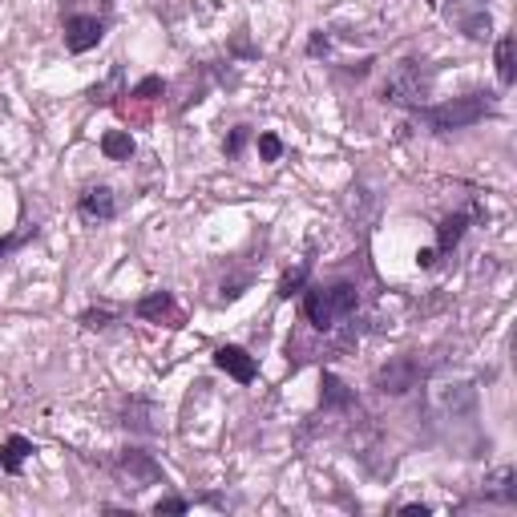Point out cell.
Wrapping results in <instances>:
<instances>
[{
    "mask_svg": "<svg viewBox=\"0 0 517 517\" xmlns=\"http://www.w3.org/2000/svg\"><path fill=\"white\" fill-rule=\"evenodd\" d=\"M162 89H166V85H162V77H145V81H137L129 97H142V101H150V97H158Z\"/></svg>",
    "mask_w": 517,
    "mask_h": 517,
    "instance_id": "ffe728a7",
    "label": "cell"
},
{
    "mask_svg": "<svg viewBox=\"0 0 517 517\" xmlns=\"http://www.w3.org/2000/svg\"><path fill=\"white\" fill-rule=\"evenodd\" d=\"M242 287H247V279H234V283H223V299H239Z\"/></svg>",
    "mask_w": 517,
    "mask_h": 517,
    "instance_id": "d4e9b609",
    "label": "cell"
},
{
    "mask_svg": "<svg viewBox=\"0 0 517 517\" xmlns=\"http://www.w3.org/2000/svg\"><path fill=\"white\" fill-rule=\"evenodd\" d=\"M513 37H501L497 40V77H501V85H513L517 81V61H513Z\"/></svg>",
    "mask_w": 517,
    "mask_h": 517,
    "instance_id": "9a60e30c",
    "label": "cell"
},
{
    "mask_svg": "<svg viewBox=\"0 0 517 517\" xmlns=\"http://www.w3.org/2000/svg\"><path fill=\"white\" fill-rule=\"evenodd\" d=\"M355 303H360V291L352 287V283H331V287H311L303 295V315L311 328L320 331H331L344 315L355 311Z\"/></svg>",
    "mask_w": 517,
    "mask_h": 517,
    "instance_id": "7a4b0ae2",
    "label": "cell"
},
{
    "mask_svg": "<svg viewBox=\"0 0 517 517\" xmlns=\"http://www.w3.org/2000/svg\"><path fill=\"white\" fill-rule=\"evenodd\" d=\"M77 215L85 218L89 226L110 223V218L118 215V202H113V190H110V186H89V190L81 194V202H77Z\"/></svg>",
    "mask_w": 517,
    "mask_h": 517,
    "instance_id": "ba28073f",
    "label": "cell"
},
{
    "mask_svg": "<svg viewBox=\"0 0 517 517\" xmlns=\"http://www.w3.org/2000/svg\"><path fill=\"white\" fill-rule=\"evenodd\" d=\"M81 323L93 328V331H101V328H110V323H113V315L110 311H85V315H81Z\"/></svg>",
    "mask_w": 517,
    "mask_h": 517,
    "instance_id": "603a6c76",
    "label": "cell"
},
{
    "mask_svg": "<svg viewBox=\"0 0 517 517\" xmlns=\"http://www.w3.org/2000/svg\"><path fill=\"white\" fill-rule=\"evenodd\" d=\"M113 469H118V477L121 481H129L134 489H145V485H158V481H166V473H162V465L150 457V452H142V449H126V452H118V460H113Z\"/></svg>",
    "mask_w": 517,
    "mask_h": 517,
    "instance_id": "277c9868",
    "label": "cell"
},
{
    "mask_svg": "<svg viewBox=\"0 0 517 517\" xmlns=\"http://www.w3.org/2000/svg\"><path fill=\"white\" fill-rule=\"evenodd\" d=\"M279 153H283V142L275 134H258V158L263 162H279Z\"/></svg>",
    "mask_w": 517,
    "mask_h": 517,
    "instance_id": "d6986e66",
    "label": "cell"
},
{
    "mask_svg": "<svg viewBox=\"0 0 517 517\" xmlns=\"http://www.w3.org/2000/svg\"><path fill=\"white\" fill-rule=\"evenodd\" d=\"M101 153L110 162H126L129 153H134V137H129V129H110V134L101 137Z\"/></svg>",
    "mask_w": 517,
    "mask_h": 517,
    "instance_id": "4fadbf2b",
    "label": "cell"
},
{
    "mask_svg": "<svg viewBox=\"0 0 517 517\" xmlns=\"http://www.w3.org/2000/svg\"><path fill=\"white\" fill-rule=\"evenodd\" d=\"M416 380H420V364L412 360V355H400V360L384 364V368L376 372V388H380V392H392V396L416 388Z\"/></svg>",
    "mask_w": 517,
    "mask_h": 517,
    "instance_id": "52a82bcc",
    "label": "cell"
},
{
    "mask_svg": "<svg viewBox=\"0 0 517 517\" xmlns=\"http://www.w3.org/2000/svg\"><path fill=\"white\" fill-rule=\"evenodd\" d=\"M307 53H311V57H328V37H323V32H315L311 45H307Z\"/></svg>",
    "mask_w": 517,
    "mask_h": 517,
    "instance_id": "cb8c5ba5",
    "label": "cell"
},
{
    "mask_svg": "<svg viewBox=\"0 0 517 517\" xmlns=\"http://www.w3.org/2000/svg\"><path fill=\"white\" fill-rule=\"evenodd\" d=\"M449 16L460 24L469 40H485L493 32V21L485 13V0H449Z\"/></svg>",
    "mask_w": 517,
    "mask_h": 517,
    "instance_id": "8992f818",
    "label": "cell"
},
{
    "mask_svg": "<svg viewBox=\"0 0 517 517\" xmlns=\"http://www.w3.org/2000/svg\"><path fill=\"white\" fill-rule=\"evenodd\" d=\"M416 263H420V267H433V263H436V250H428V247L416 250Z\"/></svg>",
    "mask_w": 517,
    "mask_h": 517,
    "instance_id": "83f0119b",
    "label": "cell"
},
{
    "mask_svg": "<svg viewBox=\"0 0 517 517\" xmlns=\"http://www.w3.org/2000/svg\"><path fill=\"white\" fill-rule=\"evenodd\" d=\"M24 239H29V234H16V239H13V234H8V239H0V258H4V255H8V250H13V247H21Z\"/></svg>",
    "mask_w": 517,
    "mask_h": 517,
    "instance_id": "484cf974",
    "label": "cell"
},
{
    "mask_svg": "<svg viewBox=\"0 0 517 517\" xmlns=\"http://www.w3.org/2000/svg\"><path fill=\"white\" fill-rule=\"evenodd\" d=\"M320 388H323V408H339V412H344V408H352V404H355V392L336 376V372H323Z\"/></svg>",
    "mask_w": 517,
    "mask_h": 517,
    "instance_id": "8fae6325",
    "label": "cell"
},
{
    "mask_svg": "<svg viewBox=\"0 0 517 517\" xmlns=\"http://www.w3.org/2000/svg\"><path fill=\"white\" fill-rule=\"evenodd\" d=\"M178 307H174V295L170 291H150L145 299H137V315L142 320H150V323H162V320H170Z\"/></svg>",
    "mask_w": 517,
    "mask_h": 517,
    "instance_id": "7c38bea8",
    "label": "cell"
},
{
    "mask_svg": "<svg viewBox=\"0 0 517 517\" xmlns=\"http://www.w3.org/2000/svg\"><path fill=\"white\" fill-rule=\"evenodd\" d=\"M303 283H307V263L283 275V279H279V291H275V295H279V299H291V295H299V291H303Z\"/></svg>",
    "mask_w": 517,
    "mask_h": 517,
    "instance_id": "ac0fdd59",
    "label": "cell"
},
{
    "mask_svg": "<svg viewBox=\"0 0 517 517\" xmlns=\"http://www.w3.org/2000/svg\"><path fill=\"white\" fill-rule=\"evenodd\" d=\"M186 509H190V505H186L182 497H162L158 505H153V513L162 517V513H186Z\"/></svg>",
    "mask_w": 517,
    "mask_h": 517,
    "instance_id": "7402d4cb",
    "label": "cell"
},
{
    "mask_svg": "<svg viewBox=\"0 0 517 517\" xmlns=\"http://www.w3.org/2000/svg\"><path fill=\"white\" fill-rule=\"evenodd\" d=\"M400 513L404 517H428L433 509H428V505H400Z\"/></svg>",
    "mask_w": 517,
    "mask_h": 517,
    "instance_id": "4316f807",
    "label": "cell"
},
{
    "mask_svg": "<svg viewBox=\"0 0 517 517\" xmlns=\"http://www.w3.org/2000/svg\"><path fill=\"white\" fill-rule=\"evenodd\" d=\"M420 65H425V61H400L392 73H388L380 97H384L388 105H404V110H416V105H425L433 73H425Z\"/></svg>",
    "mask_w": 517,
    "mask_h": 517,
    "instance_id": "3957f363",
    "label": "cell"
},
{
    "mask_svg": "<svg viewBox=\"0 0 517 517\" xmlns=\"http://www.w3.org/2000/svg\"><path fill=\"white\" fill-rule=\"evenodd\" d=\"M465 226H469V215L465 210H457V215H449L441 223V231H436V247L441 250H452L460 242V234H465Z\"/></svg>",
    "mask_w": 517,
    "mask_h": 517,
    "instance_id": "5bb4252c",
    "label": "cell"
},
{
    "mask_svg": "<svg viewBox=\"0 0 517 517\" xmlns=\"http://www.w3.org/2000/svg\"><path fill=\"white\" fill-rule=\"evenodd\" d=\"M105 37V21L97 13H69L65 16V48L69 53H89Z\"/></svg>",
    "mask_w": 517,
    "mask_h": 517,
    "instance_id": "5b68a950",
    "label": "cell"
},
{
    "mask_svg": "<svg viewBox=\"0 0 517 517\" xmlns=\"http://www.w3.org/2000/svg\"><path fill=\"white\" fill-rule=\"evenodd\" d=\"M153 408L145 400H129L126 404V420H121V425L126 428H134V433H153Z\"/></svg>",
    "mask_w": 517,
    "mask_h": 517,
    "instance_id": "2e32d148",
    "label": "cell"
},
{
    "mask_svg": "<svg viewBox=\"0 0 517 517\" xmlns=\"http://www.w3.org/2000/svg\"><path fill=\"white\" fill-rule=\"evenodd\" d=\"M493 113H497L493 93H465V97H452V101H444V105H416V121L428 126L433 134L469 129L481 118H493Z\"/></svg>",
    "mask_w": 517,
    "mask_h": 517,
    "instance_id": "6da1fadb",
    "label": "cell"
},
{
    "mask_svg": "<svg viewBox=\"0 0 517 517\" xmlns=\"http://www.w3.org/2000/svg\"><path fill=\"white\" fill-rule=\"evenodd\" d=\"M215 364L226 372V376H234L239 384H250V380L258 376V368H255V355H247L242 347H234V344H226V347H218L215 352Z\"/></svg>",
    "mask_w": 517,
    "mask_h": 517,
    "instance_id": "9c48e42d",
    "label": "cell"
},
{
    "mask_svg": "<svg viewBox=\"0 0 517 517\" xmlns=\"http://www.w3.org/2000/svg\"><path fill=\"white\" fill-rule=\"evenodd\" d=\"M247 137H250V129H247V126H234V129H231V137H226V153H231V158H239L242 145H247Z\"/></svg>",
    "mask_w": 517,
    "mask_h": 517,
    "instance_id": "44dd1931",
    "label": "cell"
},
{
    "mask_svg": "<svg viewBox=\"0 0 517 517\" xmlns=\"http://www.w3.org/2000/svg\"><path fill=\"white\" fill-rule=\"evenodd\" d=\"M32 441L29 436H8L4 444H0V469H4V473H21L24 469V460L32 457Z\"/></svg>",
    "mask_w": 517,
    "mask_h": 517,
    "instance_id": "30bf717a",
    "label": "cell"
},
{
    "mask_svg": "<svg viewBox=\"0 0 517 517\" xmlns=\"http://www.w3.org/2000/svg\"><path fill=\"white\" fill-rule=\"evenodd\" d=\"M444 408H452V412H457V408H473V388H469V384H449V388H444Z\"/></svg>",
    "mask_w": 517,
    "mask_h": 517,
    "instance_id": "e0dca14e",
    "label": "cell"
}]
</instances>
